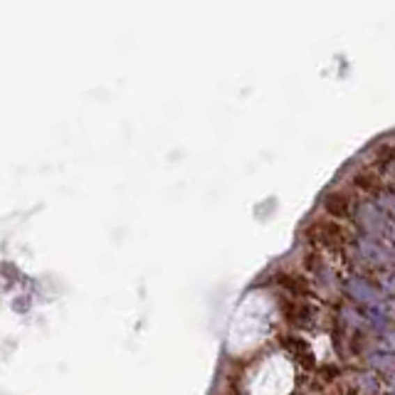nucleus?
Returning <instances> with one entry per match:
<instances>
[{
  "instance_id": "obj_1",
  "label": "nucleus",
  "mask_w": 395,
  "mask_h": 395,
  "mask_svg": "<svg viewBox=\"0 0 395 395\" xmlns=\"http://www.w3.org/2000/svg\"><path fill=\"white\" fill-rule=\"evenodd\" d=\"M358 222L369 230L371 238L380 240V242L390 245L395 249V220L383 208H375L373 203H363L358 208Z\"/></svg>"
},
{
  "instance_id": "obj_2",
  "label": "nucleus",
  "mask_w": 395,
  "mask_h": 395,
  "mask_svg": "<svg viewBox=\"0 0 395 395\" xmlns=\"http://www.w3.org/2000/svg\"><path fill=\"white\" fill-rule=\"evenodd\" d=\"M361 249L363 255L369 257L371 262H375V265H390V262H395V249L390 245L380 242V240L371 238V235L361 238Z\"/></svg>"
},
{
  "instance_id": "obj_3",
  "label": "nucleus",
  "mask_w": 395,
  "mask_h": 395,
  "mask_svg": "<svg viewBox=\"0 0 395 395\" xmlns=\"http://www.w3.org/2000/svg\"><path fill=\"white\" fill-rule=\"evenodd\" d=\"M380 206H383V210L395 220V195L383 193V195H380Z\"/></svg>"
},
{
  "instance_id": "obj_4",
  "label": "nucleus",
  "mask_w": 395,
  "mask_h": 395,
  "mask_svg": "<svg viewBox=\"0 0 395 395\" xmlns=\"http://www.w3.org/2000/svg\"><path fill=\"white\" fill-rule=\"evenodd\" d=\"M388 173H390V178H393V180H395V161H393V163H390V168H388Z\"/></svg>"
}]
</instances>
